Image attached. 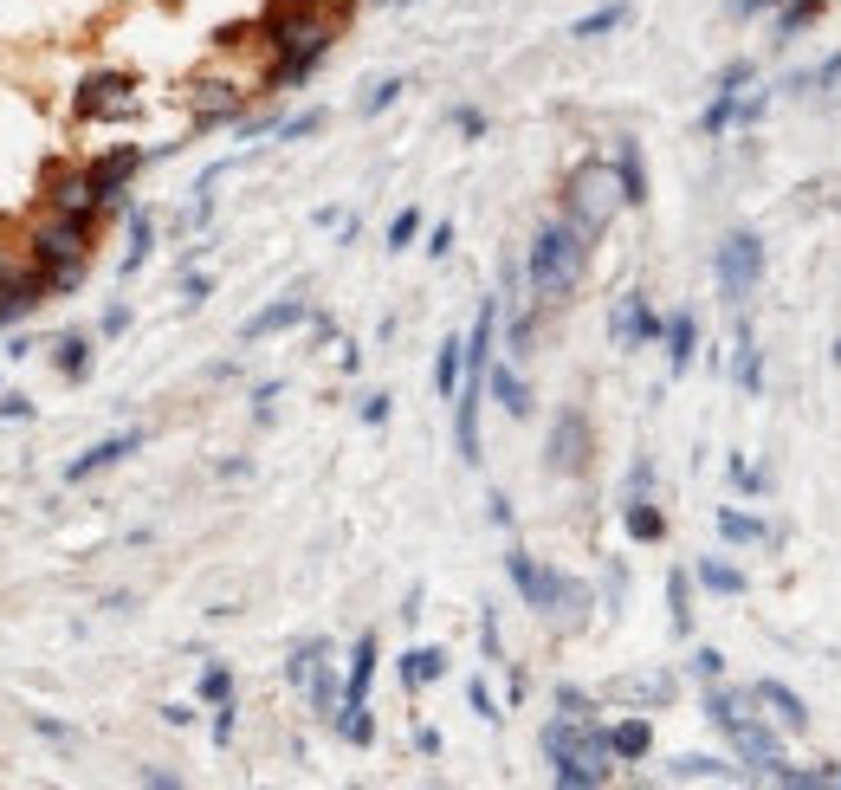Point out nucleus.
Returning a JSON list of instances; mask_svg holds the SVG:
<instances>
[{"mask_svg": "<svg viewBox=\"0 0 841 790\" xmlns=\"http://www.w3.org/2000/svg\"><path fill=\"white\" fill-rule=\"evenodd\" d=\"M544 758H550V778L557 784H570V790H589V784H609L615 778V745H609V732L596 726V719H576V713H563V719H550L544 726Z\"/></svg>", "mask_w": 841, "mask_h": 790, "instance_id": "1", "label": "nucleus"}, {"mask_svg": "<svg viewBox=\"0 0 841 790\" xmlns=\"http://www.w3.org/2000/svg\"><path fill=\"white\" fill-rule=\"evenodd\" d=\"M583 266H589V234L576 221H544L525 253V279L537 292V305H563V298L583 285Z\"/></svg>", "mask_w": 841, "mask_h": 790, "instance_id": "2", "label": "nucleus"}, {"mask_svg": "<svg viewBox=\"0 0 841 790\" xmlns=\"http://www.w3.org/2000/svg\"><path fill=\"white\" fill-rule=\"evenodd\" d=\"M615 208H628L622 201V182H615V162L589 156L570 169V182H563V221H576L589 240L602 234V227L615 221Z\"/></svg>", "mask_w": 841, "mask_h": 790, "instance_id": "3", "label": "nucleus"}, {"mask_svg": "<svg viewBox=\"0 0 841 790\" xmlns=\"http://www.w3.org/2000/svg\"><path fill=\"white\" fill-rule=\"evenodd\" d=\"M712 279H719L725 305H744V298L764 285V240L751 227H732V234L712 247Z\"/></svg>", "mask_w": 841, "mask_h": 790, "instance_id": "4", "label": "nucleus"}, {"mask_svg": "<svg viewBox=\"0 0 841 790\" xmlns=\"http://www.w3.org/2000/svg\"><path fill=\"white\" fill-rule=\"evenodd\" d=\"M505 570H512V583H518V596H525L531 609H583L589 603V590L583 583H570L563 570H544L531 551H505Z\"/></svg>", "mask_w": 841, "mask_h": 790, "instance_id": "5", "label": "nucleus"}, {"mask_svg": "<svg viewBox=\"0 0 841 790\" xmlns=\"http://www.w3.org/2000/svg\"><path fill=\"white\" fill-rule=\"evenodd\" d=\"M91 240H98V221H85V214H46V221L33 227V260L39 266H72L91 253Z\"/></svg>", "mask_w": 841, "mask_h": 790, "instance_id": "6", "label": "nucleus"}, {"mask_svg": "<svg viewBox=\"0 0 841 790\" xmlns=\"http://www.w3.org/2000/svg\"><path fill=\"white\" fill-rule=\"evenodd\" d=\"M130 104H136V78L130 72H91L85 85H78L72 111L85 117V124H98V117H123Z\"/></svg>", "mask_w": 841, "mask_h": 790, "instance_id": "7", "label": "nucleus"}, {"mask_svg": "<svg viewBox=\"0 0 841 790\" xmlns=\"http://www.w3.org/2000/svg\"><path fill=\"white\" fill-rule=\"evenodd\" d=\"M544 460H550V473H583L589 467V415L583 408H557Z\"/></svg>", "mask_w": 841, "mask_h": 790, "instance_id": "8", "label": "nucleus"}, {"mask_svg": "<svg viewBox=\"0 0 841 790\" xmlns=\"http://www.w3.org/2000/svg\"><path fill=\"white\" fill-rule=\"evenodd\" d=\"M46 201H52V214H85V221H98V214L110 208V201L98 195V182H91V169H72V175H52L46 182Z\"/></svg>", "mask_w": 841, "mask_h": 790, "instance_id": "9", "label": "nucleus"}, {"mask_svg": "<svg viewBox=\"0 0 841 790\" xmlns=\"http://www.w3.org/2000/svg\"><path fill=\"white\" fill-rule=\"evenodd\" d=\"M667 337V318H660L654 305H647L641 292H628L622 305H615V344L622 350H641V344H660Z\"/></svg>", "mask_w": 841, "mask_h": 790, "instance_id": "10", "label": "nucleus"}, {"mask_svg": "<svg viewBox=\"0 0 841 790\" xmlns=\"http://www.w3.org/2000/svg\"><path fill=\"white\" fill-rule=\"evenodd\" d=\"M479 402H486V376H466L453 395V447L460 460H479Z\"/></svg>", "mask_w": 841, "mask_h": 790, "instance_id": "11", "label": "nucleus"}, {"mask_svg": "<svg viewBox=\"0 0 841 790\" xmlns=\"http://www.w3.org/2000/svg\"><path fill=\"white\" fill-rule=\"evenodd\" d=\"M751 693H757V706H770V719H777L783 732H803V726H809V700H803L796 687H783L777 674H757Z\"/></svg>", "mask_w": 841, "mask_h": 790, "instance_id": "12", "label": "nucleus"}, {"mask_svg": "<svg viewBox=\"0 0 841 790\" xmlns=\"http://www.w3.org/2000/svg\"><path fill=\"white\" fill-rule=\"evenodd\" d=\"M136 447H143V428H123V434H110V441H98V447H85V454L65 467V480H91V473H104V467H117V460H130Z\"/></svg>", "mask_w": 841, "mask_h": 790, "instance_id": "13", "label": "nucleus"}, {"mask_svg": "<svg viewBox=\"0 0 841 790\" xmlns=\"http://www.w3.org/2000/svg\"><path fill=\"white\" fill-rule=\"evenodd\" d=\"M46 272H20L13 266L7 279H0V324H13V318H26V311H39L46 305Z\"/></svg>", "mask_w": 841, "mask_h": 790, "instance_id": "14", "label": "nucleus"}, {"mask_svg": "<svg viewBox=\"0 0 841 790\" xmlns=\"http://www.w3.org/2000/svg\"><path fill=\"white\" fill-rule=\"evenodd\" d=\"M188 104H195L201 124H227V117H240V85H233V78H195V85H188Z\"/></svg>", "mask_w": 841, "mask_h": 790, "instance_id": "15", "label": "nucleus"}, {"mask_svg": "<svg viewBox=\"0 0 841 790\" xmlns=\"http://www.w3.org/2000/svg\"><path fill=\"white\" fill-rule=\"evenodd\" d=\"M305 318H311V298H298V292H292V298H272L266 311H253L240 337H246V344H259V337H272V331H292V324H305Z\"/></svg>", "mask_w": 841, "mask_h": 790, "instance_id": "16", "label": "nucleus"}, {"mask_svg": "<svg viewBox=\"0 0 841 790\" xmlns=\"http://www.w3.org/2000/svg\"><path fill=\"white\" fill-rule=\"evenodd\" d=\"M143 169V149H110V156H98L91 162V182H98V195L117 208L123 201V188H130V175Z\"/></svg>", "mask_w": 841, "mask_h": 790, "instance_id": "17", "label": "nucleus"}, {"mask_svg": "<svg viewBox=\"0 0 841 790\" xmlns=\"http://www.w3.org/2000/svg\"><path fill=\"white\" fill-rule=\"evenodd\" d=\"M732 376H738L744 395H764V357H757V331L744 318H738V331H732Z\"/></svg>", "mask_w": 841, "mask_h": 790, "instance_id": "18", "label": "nucleus"}, {"mask_svg": "<svg viewBox=\"0 0 841 790\" xmlns=\"http://www.w3.org/2000/svg\"><path fill=\"white\" fill-rule=\"evenodd\" d=\"M622 525H628V538H634V544H660V538H667V512H660L647 493H628Z\"/></svg>", "mask_w": 841, "mask_h": 790, "instance_id": "19", "label": "nucleus"}, {"mask_svg": "<svg viewBox=\"0 0 841 790\" xmlns=\"http://www.w3.org/2000/svg\"><path fill=\"white\" fill-rule=\"evenodd\" d=\"M660 344H667V370H686V363L699 357V318H693V311H673Z\"/></svg>", "mask_w": 841, "mask_h": 790, "instance_id": "20", "label": "nucleus"}, {"mask_svg": "<svg viewBox=\"0 0 841 790\" xmlns=\"http://www.w3.org/2000/svg\"><path fill=\"white\" fill-rule=\"evenodd\" d=\"M369 680H376V635H356V648H350V687H343V706H369Z\"/></svg>", "mask_w": 841, "mask_h": 790, "instance_id": "21", "label": "nucleus"}, {"mask_svg": "<svg viewBox=\"0 0 841 790\" xmlns=\"http://www.w3.org/2000/svg\"><path fill=\"white\" fill-rule=\"evenodd\" d=\"M693 583H699L706 596H744V590H751V583H744V570L725 564V557H699V564H693Z\"/></svg>", "mask_w": 841, "mask_h": 790, "instance_id": "22", "label": "nucleus"}, {"mask_svg": "<svg viewBox=\"0 0 841 790\" xmlns=\"http://www.w3.org/2000/svg\"><path fill=\"white\" fill-rule=\"evenodd\" d=\"M615 182H622V201H628V208H641V201H647L641 143H634V136H622V143H615Z\"/></svg>", "mask_w": 841, "mask_h": 790, "instance_id": "23", "label": "nucleus"}, {"mask_svg": "<svg viewBox=\"0 0 841 790\" xmlns=\"http://www.w3.org/2000/svg\"><path fill=\"white\" fill-rule=\"evenodd\" d=\"M486 389L505 402V415H518V421L531 415V389H525V376H518L512 363H492V370H486Z\"/></svg>", "mask_w": 841, "mask_h": 790, "instance_id": "24", "label": "nucleus"}, {"mask_svg": "<svg viewBox=\"0 0 841 790\" xmlns=\"http://www.w3.org/2000/svg\"><path fill=\"white\" fill-rule=\"evenodd\" d=\"M719 538H725V544H751V551H757V544H770L777 531H770L764 519H757V512H738V506H725V512H719Z\"/></svg>", "mask_w": 841, "mask_h": 790, "instance_id": "25", "label": "nucleus"}, {"mask_svg": "<svg viewBox=\"0 0 841 790\" xmlns=\"http://www.w3.org/2000/svg\"><path fill=\"white\" fill-rule=\"evenodd\" d=\"M460 376H466V344H460V337H447V344L434 350V389H440V402L460 395Z\"/></svg>", "mask_w": 841, "mask_h": 790, "instance_id": "26", "label": "nucleus"}, {"mask_svg": "<svg viewBox=\"0 0 841 790\" xmlns=\"http://www.w3.org/2000/svg\"><path fill=\"white\" fill-rule=\"evenodd\" d=\"M609 745H615V758H647L654 752V726H647V719H615Z\"/></svg>", "mask_w": 841, "mask_h": 790, "instance_id": "27", "label": "nucleus"}, {"mask_svg": "<svg viewBox=\"0 0 841 790\" xmlns=\"http://www.w3.org/2000/svg\"><path fill=\"white\" fill-rule=\"evenodd\" d=\"M447 674V655H440V648H408L402 655V680L408 687H427V680H440Z\"/></svg>", "mask_w": 841, "mask_h": 790, "instance_id": "28", "label": "nucleus"}, {"mask_svg": "<svg viewBox=\"0 0 841 790\" xmlns=\"http://www.w3.org/2000/svg\"><path fill=\"white\" fill-rule=\"evenodd\" d=\"M52 363H59V376H72V383H78V376H85L91 370V337H59V344H52Z\"/></svg>", "mask_w": 841, "mask_h": 790, "instance_id": "29", "label": "nucleus"}, {"mask_svg": "<svg viewBox=\"0 0 841 790\" xmlns=\"http://www.w3.org/2000/svg\"><path fill=\"white\" fill-rule=\"evenodd\" d=\"M305 693H311V706H317V713H324V719H337V706H343V700H337V674H330V655L311 667Z\"/></svg>", "mask_w": 841, "mask_h": 790, "instance_id": "30", "label": "nucleus"}, {"mask_svg": "<svg viewBox=\"0 0 841 790\" xmlns=\"http://www.w3.org/2000/svg\"><path fill=\"white\" fill-rule=\"evenodd\" d=\"M673 778L680 784H693V778H732V765H725V758H706V752H686V758H673Z\"/></svg>", "mask_w": 841, "mask_h": 790, "instance_id": "31", "label": "nucleus"}, {"mask_svg": "<svg viewBox=\"0 0 841 790\" xmlns=\"http://www.w3.org/2000/svg\"><path fill=\"white\" fill-rule=\"evenodd\" d=\"M667 609H673V629H693V577H686V570H673L667 577Z\"/></svg>", "mask_w": 841, "mask_h": 790, "instance_id": "32", "label": "nucleus"}, {"mask_svg": "<svg viewBox=\"0 0 841 790\" xmlns=\"http://www.w3.org/2000/svg\"><path fill=\"white\" fill-rule=\"evenodd\" d=\"M149 247H156V227H149V214H143V208H136V214H130V253H123V272L143 266V260H149Z\"/></svg>", "mask_w": 841, "mask_h": 790, "instance_id": "33", "label": "nucleus"}, {"mask_svg": "<svg viewBox=\"0 0 841 790\" xmlns=\"http://www.w3.org/2000/svg\"><path fill=\"white\" fill-rule=\"evenodd\" d=\"M324 655H330L324 642H298V648H292V661H285V680H292V687H305V680H311V667L324 661Z\"/></svg>", "mask_w": 841, "mask_h": 790, "instance_id": "34", "label": "nucleus"}, {"mask_svg": "<svg viewBox=\"0 0 841 790\" xmlns=\"http://www.w3.org/2000/svg\"><path fill=\"white\" fill-rule=\"evenodd\" d=\"M816 13H822V0H790V7H783V20H777V39H796L809 20H816Z\"/></svg>", "mask_w": 841, "mask_h": 790, "instance_id": "35", "label": "nucleus"}, {"mask_svg": "<svg viewBox=\"0 0 841 790\" xmlns=\"http://www.w3.org/2000/svg\"><path fill=\"white\" fill-rule=\"evenodd\" d=\"M46 272V292L52 298H65V292H78V285H85V260H72V266H39Z\"/></svg>", "mask_w": 841, "mask_h": 790, "instance_id": "36", "label": "nucleus"}, {"mask_svg": "<svg viewBox=\"0 0 841 790\" xmlns=\"http://www.w3.org/2000/svg\"><path fill=\"white\" fill-rule=\"evenodd\" d=\"M622 20H628V7H602V13H589V20H576L570 33H576V39H596V33H615Z\"/></svg>", "mask_w": 841, "mask_h": 790, "instance_id": "37", "label": "nucleus"}, {"mask_svg": "<svg viewBox=\"0 0 841 790\" xmlns=\"http://www.w3.org/2000/svg\"><path fill=\"white\" fill-rule=\"evenodd\" d=\"M201 700H233V674H227V667H220V661H208V667H201Z\"/></svg>", "mask_w": 841, "mask_h": 790, "instance_id": "38", "label": "nucleus"}, {"mask_svg": "<svg viewBox=\"0 0 841 790\" xmlns=\"http://www.w3.org/2000/svg\"><path fill=\"white\" fill-rule=\"evenodd\" d=\"M835 78H841V59H822L816 72H796L790 91H822V85H835Z\"/></svg>", "mask_w": 841, "mask_h": 790, "instance_id": "39", "label": "nucleus"}, {"mask_svg": "<svg viewBox=\"0 0 841 790\" xmlns=\"http://www.w3.org/2000/svg\"><path fill=\"white\" fill-rule=\"evenodd\" d=\"M402 91H408L402 78H376V85H369V98H363V111H369V117H376V111H389V104L402 98Z\"/></svg>", "mask_w": 841, "mask_h": 790, "instance_id": "40", "label": "nucleus"}, {"mask_svg": "<svg viewBox=\"0 0 841 790\" xmlns=\"http://www.w3.org/2000/svg\"><path fill=\"white\" fill-rule=\"evenodd\" d=\"M732 486L738 493H770V473H757L751 460H732Z\"/></svg>", "mask_w": 841, "mask_h": 790, "instance_id": "41", "label": "nucleus"}, {"mask_svg": "<svg viewBox=\"0 0 841 790\" xmlns=\"http://www.w3.org/2000/svg\"><path fill=\"white\" fill-rule=\"evenodd\" d=\"M311 130H324V111H305V117H285V124H279V143H298V136H311Z\"/></svg>", "mask_w": 841, "mask_h": 790, "instance_id": "42", "label": "nucleus"}, {"mask_svg": "<svg viewBox=\"0 0 841 790\" xmlns=\"http://www.w3.org/2000/svg\"><path fill=\"white\" fill-rule=\"evenodd\" d=\"M415 234H421V214H415V208H402V214L389 221V247H408Z\"/></svg>", "mask_w": 841, "mask_h": 790, "instance_id": "43", "label": "nucleus"}, {"mask_svg": "<svg viewBox=\"0 0 841 790\" xmlns=\"http://www.w3.org/2000/svg\"><path fill=\"white\" fill-rule=\"evenodd\" d=\"M693 674L699 680H719L725 674V655H719V648H693Z\"/></svg>", "mask_w": 841, "mask_h": 790, "instance_id": "44", "label": "nucleus"}, {"mask_svg": "<svg viewBox=\"0 0 841 790\" xmlns=\"http://www.w3.org/2000/svg\"><path fill=\"white\" fill-rule=\"evenodd\" d=\"M453 253V221H440L434 234H427V260H447Z\"/></svg>", "mask_w": 841, "mask_h": 790, "instance_id": "45", "label": "nucleus"}, {"mask_svg": "<svg viewBox=\"0 0 841 790\" xmlns=\"http://www.w3.org/2000/svg\"><path fill=\"white\" fill-rule=\"evenodd\" d=\"M0 421H33V402H26V395H0Z\"/></svg>", "mask_w": 841, "mask_h": 790, "instance_id": "46", "label": "nucleus"}, {"mask_svg": "<svg viewBox=\"0 0 841 790\" xmlns=\"http://www.w3.org/2000/svg\"><path fill=\"white\" fill-rule=\"evenodd\" d=\"M557 706H563V713H576V719H596V706H589L576 687H557Z\"/></svg>", "mask_w": 841, "mask_h": 790, "instance_id": "47", "label": "nucleus"}, {"mask_svg": "<svg viewBox=\"0 0 841 790\" xmlns=\"http://www.w3.org/2000/svg\"><path fill=\"white\" fill-rule=\"evenodd\" d=\"M453 117V130H466V136H486V117L473 111V104H460V111H447Z\"/></svg>", "mask_w": 841, "mask_h": 790, "instance_id": "48", "label": "nucleus"}, {"mask_svg": "<svg viewBox=\"0 0 841 790\" xmlns=\"http://www.w3.org/2000/svg\"><path fill=\"white\" fill-rule=\"evenodd\" d=\"M233 713H240L233 700H220V706H214V745H227V739H233Z\"/></svg>", "mask_w": 841, "mask_h": 790, "instance_id": "49", "label": "nucleus"}, {"mask_svg": "<svg viewBox=\"0 0 841 790\" xmlns=\"http://www.w3.org/2000/svg\"><path fill=\"white\" fill-rule=\"evenodd\" d=\"M466 700H473V713H479V719H499V706H492L486 680H473V687H466Z\"/></svg>", "mask_w": 841, "mask_h": 790, "instance_id": "50", "label": "nucleus"}, {"mask_svg": "<svg viewBox=\"0 0 841 790\" xmlns=\"http://www.w3.org/2000/svg\"><path fill=\"white\" fill-rule=\"evenodd\" d=\"M770 111V98H764V91H751V98H738V124H757V117H764Z\"/></svg>", "mask_w": 841, "mask_h": 790, "instance_id": "51", "label": "nucleus"}, {"mask_svg": "<svg viewBox=\"0 0 841 790\" xmlns=\"http://www.w3.org/2000/svg\"><path fill=\"white\" fill-rule=\"evenodd\" d=\"M479 648H486V661H499V622L479 616Z\"/></svg>", "mask_w": 841, "mask_h": 790, "instance_id": "52", "label": "nucleus"}, {"mask_svg": "<svg viewBox=\"0 0 841 790\" xmlns=\"http://www.w3.org/2000/svg\"><path fill=\"white\" fill-rule=\"evenodd\" d=\"M647 486H654V467H647V460H634V467H628V493H647Z\"/></svg>", "mask_w": 841, "mask_h": 790, "instance_id": "53", "label": "nucleus"}, {"mask_svg": "<svg viewBox=\"0 0 841 790\" xmlns=\"http://www.w3.org/2000/svg\"><path fill=\"white\" fill-rule=\"evenodd\" d=\"M117 331H130V311L110 305V311H104V337H117Z\"/></svg>", "mask_w": 841, "mask_h": 790, "instance_id": "54", "label": "nucleus"}, {"mask_svg": "<svg viewBox=\"0 0 841 790\" xmlns=\"http://www.w3.org/2000/svg\"><path fill=\"white\" fill-rule=\"evenodd\" d=\"M363 421H389V395H363Z\"/></svg>", "mask_w": 841, "mask_h": 790, "instance_id": "55", "label": "nucleus"}, {"mask_svg": "<svg viewBox=\"0 0 841 790\" xmlns=\"http://www.w3.org/2000/svg\"><path fill=\"white\" fill-rule=\"evenodd\" d=\"M486 506H492V525H512V499H505V493H492Z\"/></svg>", "mask_w": 841, "mask_h": 790, "instance_id": "56", "label": "nucleus"}, {"mask_svg": "<svg viewBox=\"0 0 841 790\" xmlns=\"http://www.w3.org/2000/svg\"><path fill=\"white\" fill-rule=\"evenodd\" d=\"M777 0H738V13H770Z\"/></svg>", "mask_w": 841, "mask_h": 790, "instance_id": "57", "label": "nucleus"}, {"mask_svg": "<svg viewBox=\"0 0 841 790\" xmlns=\"http://www.w3.org/2000/svg\"><path fill=\"white\" fill-rule=\"evenodd\" d=\"M829 771H835V784H841V765H829Z\"/></svg>", "mask_w": 841, "mask_h": 790, "instance_id": "58", "label": "nucleus"}]
</instances>
